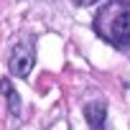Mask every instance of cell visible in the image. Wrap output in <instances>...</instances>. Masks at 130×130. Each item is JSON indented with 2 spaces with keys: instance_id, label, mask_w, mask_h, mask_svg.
Listing matches in <instances>:
<instances>
[{
  "instance_id": "cell-1",
  "label": "cell",
  "mask_w": 130,
  "mask_h": 130,
  "mask_svg": "<svg viewBox=\"0 0 130 130\" xmlns=\"http://www.w3.org/2000/svg\"><path fill=\"white\" fill-rule=\"evenodd\" d=\"M94 31L115 48H130V0L107 3L94 18Z\"/></svg>"
},
{
  "instance_id": "cell-2",
  "label": "cell",
  "mask_w": 130,
  "mask_h": 130,
  "mask_svg": "<svg viewBox=\"0 0 130 130\" xmlns=\"http://www.w3.org/2000/svg\"><path fill=\"white\" fill-rule=\"evenodd\" d=\"M33 61H36V56H33V46H31V43H18V46L13 48L10 59H8V69H10V74H15V77L23 79V77L31 74Z\"/></svg>"
},
{
  "instance_id": "cell-3",
  "label": "cell",
  "mask_w": 130,
  "mask_h": 130,
  "mask_svg": "<svg viewBox=\"0 0 130 130\" xmlns=\"http://www.w3.org/2000/svg\"><path fill=\"white\" fill-rule=\"evenodd\" d=\"M105 112H107V105H105L102 100H94V102H89V105L84 107V115H87V122H89L92 130H102V125H105Z\"/></svg>"
},
{
  "instance_id": "cell-4",
  "label": "cell",
  "mask_w": 130,
  "mask_h": 130,
  "mask_svg": "<svg viewBox=\"0 0 130 130\" xmlns=\"http://www.w3.org/2000/svg\"><path fill=\"white\" fill-rule=\"evenodd\" d=\"M3 92H5V100H8L10 112H13V115H21V100H18V94H15L10 79H3Z\"/></svg>"
},
{
  "instance_id": "cell-5",
  "label": "cell",
  "mask_w": 130,
  "mask_h": 130,
  "mask_svg": "<svg viewBox=\"0 0 130 130\" xmlns=\"http://www.w3.org/2000/svg\"><path fill=\"white\" fill-rule=\"evenodd\" d=\"M74 3H77V5H82V8H87V5H94L97 0H74Z\"/></svg>"
}]
</instances>
